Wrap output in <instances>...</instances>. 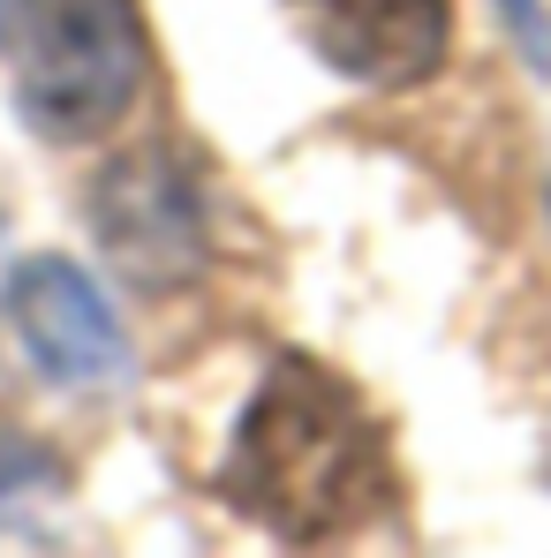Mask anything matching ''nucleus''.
<instances>
[{"instance_id": "f257e3e1", "label": "nucleus", "mask_w": 551, "mask_h": 558, "mask_svg": "<svg viewBox=\"0 0 551 558\" xmlns=\"http://www.w3.org/2000/svg\"><path fill=\"white\" fill-rule=\"evenodd\" d=\"M227 498L279 544H340L393 506V453L370 408L310 355H279L242 408Z\"/></svg>"}, {"instance_id": "7ed1b4c3", "label": "nucleus", "mask_w": 551, "mask_h": 558, "mask_svg": "<svg viewBox=\"0 0 551 558\" xmlns=\"http://www.w3.org/2000/svg\"><path fill=\"white\" fill-rule=\"evenodd\" d=\"M287 15L325 69L378 92L423 84L446 61V31H454L446 0H287Z\"/></svg>"}, {"instance_id": "20e7f679", "label": "nucleus", "mask_w": 551, "mask_h": 558, "mask_svg": "<svg viewBox=\"0 0 551 558\" xmlns=\"http://www.w3.org/2000/svg\"><path fill=\"white\" fill-rule=\"evenodd\" d=\"M8 317H15L23 348L38 355V371L61 377V385H106V377L129 371V348H121V325H113L106 294L69 257L15 265V279H8Z\"/></svg>"}, {"instance_id": "39448f33", "label": "nucleus", "mask_w": 551, "mask_h": 558, "mask_svg": "<svg viewBox=\"0 0 551 558\" xmlns=\"http://www.w3.org/2000/svg\"><path fill=\"white\" fill-rule=\"evenodd\" d=\"M506 15H514V23H522V38L544 53V15H537V0H506Z\"/></svg>"}, {"instance_id": "f03ea898", "label": "nucleus", "mask_w": 551, "mask_h": 558, "mask_svg": "<svg viewBox=\"0 0 551 558\" xmlns=\"http://www.w3.org/2000/svg\"><path fill=\"white\" fill-rule=\"evenodd\" d=\"M0 46L15 106L38 136H106L152 76L136 0H0Z\"/></svg>"}]
</instances>
